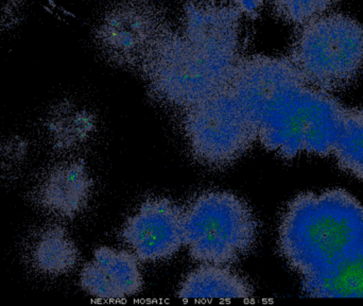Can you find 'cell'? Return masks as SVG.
<instances>
[{
	"mask_svg": "<svg viewBox=\"0 0 363 306\" xmlns=\"http://www.w3.org/2000/svg\"><path fill=\"white\" fill-rule=\"evenodd\" d=\"M230 89L257 128L258 141L284 158L334 153L349 108L302 78L288 58L241 59Z\"/></svg>",
	"mask_w": 363,
	"mask_h": 306,
	"instance_id": "6da1fadb",
	"label": "cell"
},
{
	"mask_svg": "<svg viewBox=\"0 0 363 306\" xmlns=\"http://www.w3.org/2000/svg\"><path fill=\"white\" fill-rule=\"evenodd\" d=\"M239 49L240 16L213 0H194L143 70L157 98L187 110L230 84Z\"/></svg>",
	"mask_w": 363,
	"mask_h": 306,
	"instance_id": "7a4b0ae2",
	"label": "cell"
},
{
	"mask_svg": "<svg viewBox=\"0 0 363 306\" xmlns=\"http://www.w3.org/2000/svg\"><path fill=\"white\" fill-rule=\"evenodd\" d=\"M281 256L303 279L319 277L363 249V204L341 188L304 192L286 207Z\"/></svg>",
	"mask_w": 363,
	"mask_h": 306,
	"instance_id": "3957f363",
	"label": "cell"
},
{
	"mask_svg": "<svg viewBox=\"0 0 363 306\" xmlns=\"http://www.w3.org/2000/svg\"><path fill=\"white\" fill-rule=\"evenodd\" d=\"M288 60L313 87L345 91L363 74V26L341 13L323 15L301 27Z\"/></svg>",
	"mask_w": 363,
	"mask_h": 306,
	"instance_id": "277c9868",
	"label": "cell"
},
{
	"mask_svg": "<svg viewBox=\"0 0 363 306\" xmlns=\"http://www.w3.org/2000/svg\"><path fill=\"white\" fill-rule=\"evenodd\" d=\"M249 205L228 192H208L184 211V245L202 264H232L247 253L257 237Z\"/></svg>",
	"mask_w": 363,
	"mask_h": 306,
	"instance_id": "5b68a950",
	"label": "cell"
},
{
	"mask_svg": "<svg viewBox=\"0 0 363 306\" xmlns=\"http://www.w3.org/2000/svg\"><path fill=\"white\" fill-rule=\"evenodd\" d=\"M184 132L192 155L209 167L232 164L258 141L255 123L230 85L187 109Z\"/></svg>",
	"mask_w": 363,
	"mask_h": 306,
	"instance_id": "8992f818",
	"label": "cell"
},
{
	"mask_svg": "<svg viewBox=\"0 0 363 306\" xmlns=\"http://www.w3.org/2000/svg\"><path fill=\"white\" fill-rule=\"evenodd\" d=\"M170 29L165 12L155 2L123 0L106 13L96 38L115 63L143 68Z\"/></svg>",
	"mask_w": 363,
	"mask_h": 306,
	"instance_id": "52a82bcc",
	"label": "cell"
},
{
	"mask_svg": "<svg viewBox=\"0 0 363 306\" xmlns=\"http://www.w3.org/2000/svg\"><path fill=\"white\" fill-rule=\"evenodd\" d=\"M121 237L140 262L172 258L184 245V211L169 199H150L127 220Z\"/></svg>",
	"mask_w": 363,
	"mask_h": 306,
	"instance_id": "ba28073f",
	"label": "cell"
},
{
	"mask_svg": "<svg viewBox=\"0 0 363 306\" xmlns=\"http://www.w3.org/2000/svg\"><path fill=\"white\" fill-rule=\"evenodd\" d=\"M91 187L93 181L82 163H63L45 175L35 198L48 213L72 218L86 207Z\"/></svg>",
	"mask_w": 363,
	"mask_h": 306,
	"instance_id": "9c48e42d",
	"label": "cell"
},
{
	"mask_svg": "<svg viewBox=\"0 0 363 306\" xmlns=\"http://www.w3.org/2000/svg\"><path fill=\"white\" fill-rule=\"evenodd\" d=\"M178 296L182 299H249L252 288L241 275L224 265L203 264L185 278Z\"/></svg>",
	"mask_w": 363,
	"mask_h": 306,
	"instance_id": "30bf717a",
	"label": "cell"
},
{
	"mask_svg": "<svg viewBox=\"0 0 363 306\" xmlns=\"http://www.w3.org/2000/svg\"><path fill=\"white\" fill-rule=\"evenodd\" d=\"M35 271L49 275L68 273L78 262V249L64 229L52 226L38 231L28 250Z\"/></svg>",
	"mask_w": 363,
	"mask_h": 306,
	"instance_id": "8fae6325",
	"label": "cell"
},
{
	"mask_svg": "<svg viewBox=\"0 0 363 306\" xmlns=\"http://www.w3.org/2000/svg\"><path fill=\"white\" fill-rule=\"evenodd\" d=\"M302 288L313 298H363V249L319 277L303 279Z\"/></svg>",
	"mask_w": 363,
	"mask_h": 306,
	"instance_id": "7c38bea8",
	"label": "cell"
},
{
	"mask_svg": "<svg viewBox=\"0 0 363 306\" xmlns=\"http://www.w3.org/2000/svg\"><path fill=\"white\" fill-rule=\"evenodd\" d=\"M94 262L106 273L125 299L142 290L140 260L132 252L100 247L94 254Z\"/></svg>",
	"mask_w": 363,
	"mask_h": 306,
	"instance_id": "4fadbf2b",
	"label": "cell"
},
{
	"mask_svg": "<svg viewBox=\"0 0 363 306\" xmlns=\"http://www.w3.org/2000/svg\"><path fill=\"white\" fill-rule=\"evenodd\" d=\"M333 154L343 170L363 181V109L349 108Z\"/></svg>",
	"mask_w": 363,
	"mask_h": 306,
	"instance_id": "5bb4252c",
	"label": "cell"
},
{
	"mask_svg": "<svg viewBox=\"0 0 363 306\" xmlns=\"http://www.w3.org/2000/svg\"><path fill=\"white\" fill-rule=\"evenodd\" d=\"M94 127L86 111L62 110L49 119L48 131L57 148H69L84 140Z\"/></svg>",
	"mask_w": 363,
	"mask_h": 306,
	"instance_id": "9a60e30c",
	"label": "cell"
},
{
	"mask_svg": "<svg viewBox=\"0 0 363 306\" xmlns=\"http://www.w3.org/2000/svg\"><path fill=\"white\" fill-rule=\"evenodd\" d=\"M338 0H272L273 10L281 21L303 27L325 15Z\"/></svg>",
	"mask_w": 363,
	"mask_h": 306,
	"instance_id": "2e32d148",
	"label": "cell"
},
{
	"mask_svg": "<svg viewBox=\"0 0 363 306\" xmlns=\"http://www.w3.org/2000/svg\"><path fill=\"white\" fill-rule=\"evenodd\" d=\"M80 283L83 290L94 298L106 301H119L125 299L94 261L83 267L80 275Z\"/></svg>",
	"mask_w": 363,
	"mask_h": 306,
	"instance_id": "e0dca14e",
	"label": "cell"
},
{
	"mask_svg": "<svg viewBox=\"0 0 363 306\" xmlns=\"http://www.w3.org/2000/svg\"><path fill=\"white\" fill-rule=\"evenodd\" d=\"M213 1L230 9L240 17L255 18L264 8L267 0H213Z\"/></svg>",
	"mask_w": 363,
	"mask_h": 306,
	"instance_id": "ac0fdd59",
	"label": "cell"
}]
</instances>
